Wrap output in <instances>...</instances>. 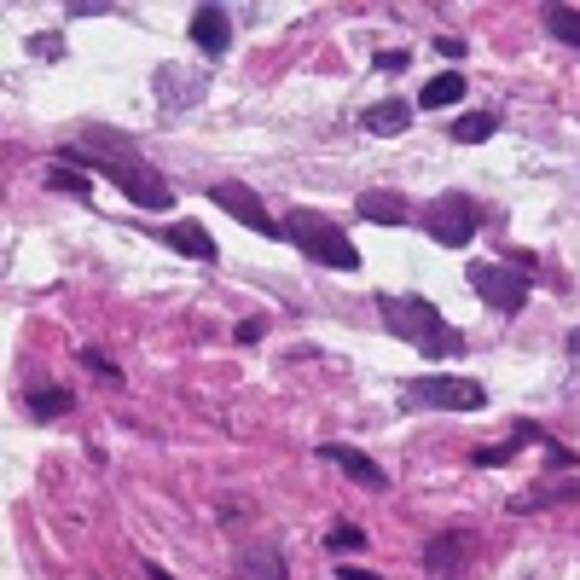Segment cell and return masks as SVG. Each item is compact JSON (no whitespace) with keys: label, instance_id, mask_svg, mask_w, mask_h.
<instances>
[{"label":"cell","instance_id":"cell-1","mask_svg":"<svg viewBox=\"0 0 580 580\" xmlns=\"http://www.w3.org/2000/svg\"><path fill=\"white\" fill-rule=\"evenodd\" d=\"M53 163H93L105 180H116L122 198L140 203V210H175V192L163 186V175L140 157V145L129 134H116V129L88 122V129H81V152H58Z\"/></svg>","mask_w":580,"mask_h":580},{"label":"cell","instance_id":"cell-2","mask_svg":"<svg viewBox=\"0 0 580 580\" xmlns=\"http://www.w3.org/2000/svg\"><path fill=\"white\" fill-rule=\"evenodd\" d=\"M378 314H383V325L395 331L401 343H412L430 360L465 355V331L447 325L442 314H435V302H424V297H378Z\"/></svg>","mask_w":580,"mask_h":580},{"label":"cell","instance_id":"cell-3","mask_svg":"<svg viewBox=\"0 0 580 580\" xmlns=\"http://www.w3.org/2000/svg\"><path fill=\"white\" fill-rule=\"evenodd\" d=\"M285 238L297 244L308 261H320V267H337V274H355L360 267V250H355V238H348V226H337L320 210H297L290 226H285Z\"/></svg>","mask_w":580,"mask_h":580},{"label":"cell","instance_id":"cell-4","mask_svg":"<svg viewBox=\"0 0 580 580\" xmlns=\"http://www.w3.org/2000/svg\"><path fill=\"white\" fill-rule=\"evenodd\" d=\"M401 406H406V412H424V406L482 412V406H488V389L476 383V378H412V383H401Z\"/></svg>","mask_w":580,"mask_h":580},{"label":"cell","instance_id":"cell-5","mask_svg":"<svg viewBox=\"0 0 580 580\" xmlns=\"http://www.w3.org/2000/svg\"><path fill=\"white\" fill-rule=\"evenodd\" d=\"M424 233L435 244H447V250H465V244L476 238V226H482V210L465 198V192H442V198H430L424 203Z\"/></svg>","mask_w":580,"mask_h":580},{"label":"cell","instance_id":"cell-6","mask_svg":"<svg viewBox=\"0 0 580 580\" xmlns=\"http://www.w3.org/2000/svg\"><path fill=\"white\" fill-rule=\"evenodd\" d=\"M465 279L470 290L482 302H493L500 314H523V302H528V267H500V261H470L465 267Z\"/></svg>","mask_w":580,"mask_h":580},{"label":"cell","instance_id":"cell-7","mask_svg":"<svg viewBox=\"0 0 580 580\" xmlns=\"http://www.w3.org/2000/svg\"><path fill=\"white\" fill-rule=\"evenodd\" d=\"M210 203H215V210H226L238 226L261 233V238H285V226H279L274 215H267V203H261L244 180H215V186H210Z\"/></svg>","mask_w":580,"mask_h":580},{"label":"cell","instance_id":"cell-8","mask_svg":"<svg viewBox=\"0 0 580 580\" xmlns=\"http://www.w3.org/2000/svg\"><path fill=\"white\" fill-rule=\"evenodd\" d=\"M203 93H210V70H192V76H186V65H163V70H157V99H163V111H192Z\"/></svg>","mask_w":580,"mask_h":580},{"label":"cell","instance_id":"cell-9","mask_svg":"<svg viewBox=\"0 0 580 580\" xmlns=\"http://www.w3.org/2000/svg\"><path fill=\"white\" fill-rule=\"evenodd\" d=\"M470 551H476L470 534H442V540L424 546V569H430L435 580H459L465 564H470Z\"/></svg>","mask_w":580,"mask_h":580},{"label":"cell","instance_id":"cell-10","mask_svg":"<svg viewBox=\"0 0 580 580\" xmlns=\"http://www.w3.org/2000/svg\"><path fill=\"white\" fill-rule=\"evenodd\" d=\"M157 238L169 244V250H180L186 261H215V256H221V250H215V238L203 233L192 215H180V221H169V226H157Z\"/></svg>","mask_w":580,"mask_h":580},{"label":"cell","instance_id":"cell-11","mask_svg":"<svg viewBox=\"0 0 580 580\" xmlns=\"http://www.w3.org/2000/svg\"><path fill=\"white\" fill-rule=\"evenodd\" d=\"M320 459H325V465H337V470H348V476H355V482H360V488H371V493H378V488H389V476H383V465H371V459H366V453H355V447H343V442H320Z\"/></svg>","mask_w":580,"mask_h":580},{"label":"cell","instance_id":"cell-12","mask_svg":"<svg viewBox=\"0 0 580 580\" xmlns=\"http://www.w3.org/2000/svg\"><path fill=\"white\" fill-rule=\"evenodd\" d=\"M192 41L210 58H221L226 47H233V18H226V7H198L192 12Z\"/></svg>","mask_w":580,"mask_h":580},{"label":"cell","instance_id":"cell-13","mask_svg":"<svg viewBox=\"0 0 580 580\" xmlns=\"http://www.w3.org/2000/svg\"><path fill=\"white\" fill-rule=\"evenodd\" d=\"M355 210H360L371 226H406V221H412V210H406L401 192H360Z\"/></svg>","mask_w":580,"mask_h":580},{"label":"cell","instance_id":"cell-14","mask_svg":"<svg viewBox=\"0 0 580 580\" xmlns=\"http://www.w3.org/2000/svg\"><path fill=\"white\" fill-rule=\"evenodd\" d=\"M238 575L244 580H290V569H285V557H279L274 540H256L250 551H244L238 557Z\"/></svg>","mask_w":580,"mask_h":580},{"label":"cell","instance_id":"cell-15","mask_svg":"<svg viewBox=\"0 0 580 580\" xmlns=\"http://www.w3.org/2000/svg\"><path fill=\"white\" fill-rule=\"evenodd\" d=\"M406 122H412V105H406V99H378V105L360 116V129L378 134V140H389V134H406Z\"/></svg>","mask_w":580,"mask_h":580},{"label":"cell","instance_id":"cell-16","mask_svg":"<svg viewBox=\"0 0 580 580\" xmlns=\"http://www.w3.org/2000/svg\"><path fill=\"white\" fill-rule=\"evenodd\" d=\"M70 406H76V395H65V389H53V383L24 389V412H30V419H65Z\"/></svg>","mask_w":580,"mask_h":580},{"label":"cell","instance_id":"cell-17","mask_svg":"<svg viewBox=\"0 0 580 580\" xmlns=\"http://www.w3.org/2000/svg\"><path fill=\"white\" fill-rule=\"evenodd\" d=\"M459 99H465V76H459V70H442V76L424 81L419 105H424V111H442V105H459Z\"/></svg>","mask_w":580,"mask_h":580},{"label":"cell","instance_id":"cell-18","mask_svg":"<svg viewBox=\"0 0 580 580\" xmlns=\"http://www.w3.org/2000/svg\"><path fill=\"white\" fill-rule=\"evenodd\" d=\"M493 134H500V116H493V111H476V116L453 122V140H459V145H482V140H493Z\"/></svg>","mask_w":580,"mask_h":580},{"label":"cell","instance_id":"cell-19","mask_svg":"<svg viewBox=\"0 0 580 580\" xmlns=\"http://www.w3.org/2000/svg\"><path fill=\"white\" fill-rule=\"evenodd\" d=\"M540 18H546V30H551L557 41H569V47H580V7H546Z\"/></svg>","mask_w":580,"mask_h":580},{"label":"cell","instance_id":"cell-20","mask_svg":"<svg viewBox=\"0 0 580 580\" xmlns=\"http://www.w3.org/2000/svg\"><path fill=\"white\" fill-rule=\"evenodd\" d=\"M325 546L331 551H366V528L360 523H337V528L325 534Z\"/></svg>","mask_w":580,"mask_h":580},{"label":"cell","instance_id":"cell-21","mask_svg":"<svg viewBox=\"0 0 580 580\" xmlns=\"http://www.w3.org/2000/svg\"><path fill=\"white\" fill-rule=\"evenodd\" d=\"M569 500H580V482H575V488H546V493H528V500H516L511 511H534V505H569Z\"/></svg>","mask_w":580,"mask_h":580},{"label":"cell","instance_id":"cell-22","mask_svg":"<svg viewBox=\"0 0 580 580\" xmlns=\"http://www.w3.org/2000/svg\"><path fill=\"white\" fill-rule=\"evenodd\" d=\"M81 366H88L93 378H105L111 389H122V366H111L105 355H99V348H81Z\"/></svg>","mask_w":580,"mask_h":580},{"label":"cell","instance_id":"cell-23","mask_svg":"<svg viewBox=\"0 0 580 580\" xmlns=\"http://www.w3.org/2000/svg\"><path fill=\"white\" fill-rule=\"evenodd\" d=\"M47 186H53V192H76V198H88V175H81V169H47Z\"/></svg>","mask_w":580,"mask_h":580},{"label":"cell","instance_id":"cell-24","mask_svg":"<svg viewBox=\"0 0 580 580\" xmlns=\"http://www.w3.org/2000/svg\"><path fill=\"white\" fill-rule=\"evenodd\" d=\"M105 12H116L111 0H70L65 7V18H105Z\"/></svg>","mask_w":580,"mask_h":580},{"label":"cell","instance_id":"cell-25","mask_svg":"<svg viewBox=\"0 0 580 580\" xmlns=\"http://www.w3.org/2000/svg\"><path fill=\"white\" fill-rule=\"evenodd\" d=\"M30 53H35V58H58V53H65V41H58V35H35Z\"/></svg>","mask_w":580,"mask_h":580},{"label":"cell","instance_id":"cell-26","mask_svg":"<svg viewBox=\"0 0 580 580\" xmlns=\"http://www.w3.org/2000/svg\"><path fill=\"white\" fill-rule=\"evenodd\" d=\"M261 331H267V320H238V331H233V337H238V343H256Z\"/></svg>","mask_w":580,"mask_h":580},{"label":"cell","instance_id":"cell-27","mask_svg":"<svg viewBox=\"0 0 580 580\" xmlns=\"http://www.w3.org/2000/svg\"><path fill=\"white\" fill-rule=\"evenodd\" d=\"M435 53H447V58H459V53H465V41H459V35H435Z\"/></svg>","mask_w":580,"mask_h":580},{"label":"cell","instance_id":"cell-28","mask_svg":"<svg viewBox=\"0 0 580 580\" xmlns=\"http://www.w3.org/2000/svg\"><path fill=\"white\" fill-rule=\"evenodd\" d=\"M378 70H389V76L406 70V53H378Z\"/></svg>","mask_w":580,"mask_h":580},{"label":"cell","instance_id":"cell-29","mask_svg":"<svg viewBox=\"0 0 580 580\" xmlns=\"http://www.w3.org/2000/svg\"><path fill=\"white\" fill-rule=\"evenodd\" d=\"M337 580H383V575H371V569H348V564H343V569H337Z\"/></svg>","mask_w":580,"mask_h":580},{"label":"cell","instance_id":"cell-30","mask_svg":"<svg viewBox=\"0 0 580 580\" xmlns=\"http://www.w3.org/2000/svg\"><path fill=\"white\" fill-rule=\"evenodd\" d=\"M145 580H175V575H163L157 564H145Z\"/></svg>","mask_w":580,"mask_h":580},{"label":"cell","instance_id":"cell-31","mask_svg":"<svg viewBox=\"0 0 580 580\" xmlns=\"http://www.w3.org/2000/svg\"><path fill=\"white\" fill-rule=\"evenodd\" d=\"M569 355H580V325L569 331Z\"/></svg>","mask_w":580,"mask_h":580}]
</instances>
